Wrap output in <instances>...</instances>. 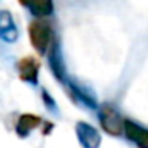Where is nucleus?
<instances>
[{
  "label": "nucleus",
  "mask_w": 148,
  "mask_h": 148,
  "mask_svg": "<svg viewBox=\"0 0 148 148\" xmlns=\"http://www.w3.org/2000/svg\"><path fill=\"white\" fill-rule=\"evenodd\" d=\"M29 38H30L32 46L35 48V51L40 56H45L53 38H54V34H53L49 23H46L43 19L32 21L29 24Z\"/></svg>",
  "instance_id": "nucleus-1"
},
{
  "label": "nucleus",
  "mask_w": 148,
  "mask_h": 148,
  "mask_svg": "<svg viewBox=\"0 0 148 148\" xmlns=\"http://www.w3.org/2000/svg\"><path fill=\"white\" fill-rule=\"evenodd\" d=\"M99 121H100L102 129L107 134L115 135V137L123 134V123H124V119H123V116L119 115V112L115 107L108 105V103L100 107L99 108Z\"/></svg>",
  "instance_id": "nucleus-2"
},
{
  "label": "nucleus",
  "mask_w": 148,
  "mask_h": 148,
  "mask_svg": "<svg viewBox=\"0 0 148 148\" xmlns=\"http://www.w3.org/2000/svg\"><path fill=\"white\" fill-rule=\"evenodd\" d=\"M77 131V137L80 140L83 148H99L100 147V134L94 126H91L89 123L78 121L75 126Z\"/></svg>",
  "instance_id": "nucleus-3"
},
{
  "label": "nucleus",
  "mask_w": 148,
  "mask_h": 148,
  "mask_svg": "<svg viewBox=\"0 0 148 148\" xmlns=\"http://www.w3.org/2000/svg\"><path fill=\"white\" fill-rule=\"evenodd\" d=\"M38 72H40V62L34 56H26L18 62V73L23 81L29 84L38 83Z\"/></svg>",
  "instance_id": "nucleus-4"
},
{
  "label": "nucleus",
  "mask_w": 148,
  "mask_h": 148,
  "mask_svg": "<svg viewBox=\"0 0 148 148\" xmlns=\"http://www.w3.org/2000/svg\"><path fill=\"white\" fill-rule=\"evenodd\" d=\"M48 62H49V67H51V72L58 81L61 83H65V64H64V59H62L61 54V45L56 38H53L51 42V48H48Z\"/></svg>",
  "instance_id": "nucleus-5"
},
{
  "label": "nucleus",
  "mask_w": 148,
  "mask_h": 148,
  "mask_svg": "<svg viewBox=\"0 0 148 148\" xmlns=\"http://www.w3.org/2000/svg\"><path fill=\"white\" fill-rule=\"evenodd\" d=\"M123 132L138 148H148V134L143 126L137 124V123L131 121V119H124V123H123Z\"/></svg>",
  "instance_id": "nucleus-6"
},
{
  "label": "nucleus",
  "mask_w": 148,
  "mask_h": 148,
  "mask_svg": "<svg viewBox=\"0 0 148 148\" xmlns=\"http://www.w3.org/2000/svg\"><path fill=\"white\" fill-rule=\"evenodd\" d=\"M18 37H19V32H18L11 13L7 10H0V40L7 43H14Z\"/></svg>",
  "instance_id": "nucleus-7"
},
{
  "label": "nucleus",
  "mask_w": 148,
  "mask_h": 148,
  "mask_svg": "<svg viewBox=\"0 0 148 148\" xmlns=\"http://www.w3.org/2000/svg\"><path fill=\"white\" fill-rule=\"evenodd\" d=\"M19 3L26 7L34 16L37 18H46L51 16L54 11L53 0H19Z\"/></svg>",
  "instance_id": "nucleus-8"
},
{
  "label": "nucleus",
  "mask_w": 148,
  "mask_h": 148,
  "mask_svg": "<svg viewBox=\"0 0 148 148\" xmlns=\"http://www.w3.org/2000/svg\"><path fill=\"white\" fill-rule=\"evenodd\" d=\"M40 123H42V119H40V116H37V115H30V113L21 115L19 119H18V124H16L18 135H19V137H27Z\"/></svg>",
  "instance_id": "nucleus-9"
},
{
  "label": "nucleus",
  "mask_w": 148,
  "mask_h": 148,
  "mask_svg": "<svg viewBox=\"0 0 148 148\" xmlns=\"http://www.w3.org/2000/svg\"><path fill=\"white\" fill-rule=\"evenodd\" d=\"M69 88H70L72 94H73L81 103H84V105L89 107V108H97V102H96V99H94V96L91 92H88L83 86L77 84L75 81H70V83H69Z\"/></svg>",
  "instance_id": "nucleus-10"
},
{
  "label": "nucleus",
  "mask_w": 148,
  "mask_h": 148,
  "mask_svg": "<svg viewBox=\"0 0 148 148\" xmlns=\"http://www.w3.org/2000/svg\"><path fill=\"white\" fill-rule=\"evenodd\" d=\"M42 96H43V100H45V102H48L49 103V108H51V110H56V103H54V100H53L51 99V96H49V94H48V91H43V94H42Z\"/></svg>",
  "instance_id": "nucleus-11"
}]
</instances>
